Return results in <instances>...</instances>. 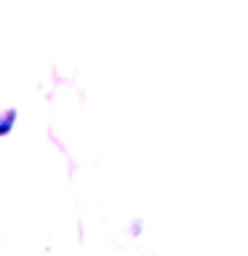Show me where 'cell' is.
I'll return each mask as SVG.
<instances>
[{
    "label": "cell",
    "instance_id": "6da1fadb",
    "mask_svg": "<svg viewBox=\"0 0 248 256\" xmlns=\"http://www.w3.org/2000/svg\"><path fill=\"white\" fill-rule=\"evenodd\" d=\"M14 120H16V110H8V112H0V136L11 131V126H14Z\"/></svg>",
    "mask_w": 248,
    "mask_h": 256
}]
</instances>
